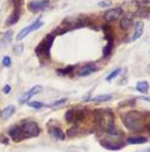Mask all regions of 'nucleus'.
Segmentation results:
<instances>
[{
	"instance_id": "obj_1",
	"label": "nucleus",
	"mask_w": 150,
	"mask_h": 152,
	"mask_svg": "<svg viewBox=\"0 0 150 152\" xmlns=\"http://www.w3.org/2000/svg\"><path fill=\"white\" fill-rule=\"evenodd\" d=\"M94 116L97 119V124L104 132H106V134L112 135V137L120 135V132L117 129L115 125V116L110 110L98 109L94 111Z\"/></svg>"
},
{
	"instance_id": "obj_2",
	"label": "nucleus",
	"mask_w": 150,
	"mask_h": 152,
	"mask_svg": "<svg viewBox=\"0 0 150 152\" xmlns=\"http://www.w3.org/2000/svg\"><path fill=\"white\" fill-rule=\"evenodd\" d=\"M124 126L131 132H138L144 126V115L139 111H128L122 115Z\"/></svg>"
},
{
	"instance_id": "obj_3",
	"label": "nucleus",
	"mask_w": 150,
	"mask_h": 152,
	"mask_svg": "<svg viewBox=\"0 0 150 152\" xmlns=\"http://www.w3.org/2000/svg\"><path fill=\"white\" fill-rule=\"evenodd\" d=\"M54 41H55V36L53 34L47 35L35 48L36 55L38 58H41V59L50 60V52H51V47H53Z\"/></svg>"
},
{
	"instance_id": "obj_4",
	"label": "nucleus",
	"mask_w": 150,
	"mask_h": 152,
	"mask_svg": "<svg viewBox=\"0 0 150 152\" xmlns=\"http://www.w3.org/2000/svg\"><path fill=\"white\" fill-rule=\"evenodd\" d=\"M86 116V110L81 109V108H70L69 110H67L66 113V120L69 124H79L81 122Z\"/></svg>"
},
{
	"instance_id": "obj_5",
	"label": "nucleus",
	"mask_w": 150,
	"mask_h": 152,
	"mask_svg": "<svg viewBox=\"0 0 150 152\" xmlns=\"http://www.w3.org/2000/svg\"><path fill=\"white\" fill-rule=\"evenodd\" d=\"M22 131L24 132V134L26 135V138H35L38 137L41 133V128L38 126V124L35 121H23L22 125H19Z\"/></svg>"
},
{
	"instance_id": "obj_6",
	"label": "nucleus",
	"mask_w": 150,
	"mask_h": 152,
	"mask_svg": "<svg viewBox=\"0 0 150 152\" xmlns=\"http://www.w3.org/2000/svg\"><path fill=\"white\" fill-rule=\"evenodd\" d=\"M49 5H50V0H33V1L29 3L27 9L32 13H38V12L47 10L49 7Z\"/></svg>"
},
{
	"instance_id": "obj_7",
	"label": "nucleus",
	"mask_w": 150,
	"mask_h": 152,
	"mask_svg": "<svg viewBox=\"0 0 150 152\" xmlns=\"http://www.w3.org/2000/svg\"><path fill=\"white\" fill-rule=\"evenodd\" d=\"M43 25V22L41 20V19H37L36 22H33L32 24H30L29 26H25V28H23L20 31H19V34L17 35V41H22L24 37H26L29 34H31L32 31H35V30H37V29H40L41 26Z\"/></svg>"
},
{
	"instance_id": "obj_8",
	"label": "nucleus",
	"mask_w": 150,
	"mask_h": 152,
	"mask_svg": "<svg viewBox=\"0 0 150 152\" xmlns=\"http://www.w3.org/2000/svg\"><path fill=\"white\" fill-rule=\"evenodd\" d=\"M136 17L150 19V0H141V1H138V12Z\"/></svg>"
},
{
	"instance_id": "obj_9",
	"label": "nucleus",
	"mask_w": 150,
	"mask_h": 152,
	"mask_svg": "<svg viewBox=\"0 0 150 152\" xmlns=\"http://www.w3.org/2000/svg\"><path fill=\"white\" fill-rule=\"evenodd\" d=\"M9 137L16 141V142H19V141H23L24 139H27L26 135L24 134V132L22 131L20 126H12L10 129H9Z\"/></svg>"
},
{
	"instance_id": "obj_10",
	"label": "nucleus",
	"mask_w": 150,
	"mask_h": 152,
	"mask_svg": "<svg viewBox=\"0 0 150 152\" xmlns=\"http://www.w3.org/2000/svg\"><path fill=\"white\" fill-rule=\"evenodd\" d=\"M42 90H43L42 85H35V86H32L29 91H26L25 94L22 95V97L19 98V103H27L30 101V98H32L35 95H38Z\"/></svg>"
},
{
	"instance_id": "obj_11",
	"label": "nucleus",
	"mask_w": 150,
	"mask_h": 152,
	"mask_svg": "<svg viewBox=\"0 0 150 152\" xmlns=\"http://www.w3.org/2000/svg\"><path fill=\"white\" fill-rule=\"evenodd\" d=\"M122 15H123V9L118 6V7H115V9L107 10V11L105 12V15H104V19H105L106 22H115V20H117Z\"/></svg>"
},
{
	"instance_id": "obj_12",
	"label": "nucleus",
	"mask_w": 150,
	"mask_h": 152,
	"mask_svg": "<svg viewBox=\"0 0 150 152\" xmlns=\"http://www.w3.org/2000/svg\"><path fill=\"white\" fill-rule=\"evenodd\" d=\"M122 9H123V12H126L130 16H136L138 12V0H130V1H126Z\"/></svg>"
},
{
	"instance_id": "obj_13",
	"label": "nucleus",
	"mask_w": 150,
	"mask_h": 152,
	"mask_svg": "<svg viewBox=\"0 0 150 152\" xmlns=\"http://www.w3.org/2000/svg\"><path fill=\"white\" fill-rule=\"evenodd\" d=\"M100 145L102 147H105L106 150H111V151H117L124 147V142L120 141H110V140H102L100 142Z\"/></svg>"
},
{
	"instance_id": "obj_14",
	"label": "nucleus",
	"mask_w": 150,
	"mask_h": 152,
	"mask_svg": "<svg viewBox=\"0 0 150 152\" xmlns=\"http://www.w3.org/2000/svg\"><path fill=\"white\" fill-rule=\"evenodd\" d=\"M98 71V67L94 62H89V64H86L84 65L80 69H79V75L80 77H87V75H89L91 73Z\"/></svg>"
},
{
	"instance_id": "obj_15",
	"label": "nucleus",
	"mask_w": 150,
	"mask_h": 152,
	"mask_svg": "<svg viewBox=\"0 0 150 152\" xmlns=\"http://www.w3.org/2000/svg\"><path fill=\"white\" fill-rule=\"evenodd\" d=\"M20 7H22V5L13 6V12L9 16V18L6 20V25H13V24H16L19 20V17H20Z\"/></svg>"
},
{
	"instance_id": "obj_16",
	"label": "nucleus",
	"mask_w": 150,
	"mask_h": 152,
	"mask_svg": "<svg viewBox=\"0 0 150 152\" xmlns=\"http://www.w3.org/2000/svg\"><path fill=\"white\" fill-rule=\"evenodd\" d=\"M143 31H144V24H143V22H141V20L136 22L135 25H133V32H132V35H131L130 41H136V40H138L139 37L143 35Z\"/></svg>"
},
{
	"instance_id": "obj_17",
	"label": "nucleus",
	"mask_w": 150,
	"mask_h": 152,
	"mask_svg": "<svg viewBox=\"0 0 150 152\" xmlns=\"http://www.w3.org/2000/svg\"><path fill=\"white\" fill-rule=\"evenodd\" d=\"M49 133L56 140H64L66 139V133L58 126H51V125H49Z\"/></svg>"
},
{
	"instance_id": "obj_18",
	"label": "nucleus",
	"mask_w": 150,
	"mask_h": 152,
	"mask_svg": "<svg viewBox=\"0 0 150 152\" xmlns=\"http://www.w3.org/2000/svg\"><path fill=\"white\" fill-rule=\"evenodd\" d=\"M14 111H16V107L14 105H9V107H6L3 111H1V118H3V120H7L10 116H12L13 114H14Z\"/></svg>"
},
{
	"instance_id": "obj_19",
	"label": "nucleus",
	"mask_w": 150,
	"mask_h": 152,
	"mask_svg": "<svg viewBox=\"0 0 150 152\" xmlns=\"http://www.w3.org/2000/svg\"><path fill=\"white\" fill-rule=\"evenodd\" d=\"M146 141H148V138L145 137H132L126 139V142L131 145H141V144H145Z\"/></svg>"
},
{
	"instance_id": "obj_20",
	"label": "nucleus",
	"mask_w": 150,
	"mask_h": 152,
	"mask_svg": "<svg viewBox=\"0 0 150 152\" xmlns=\"http://www.w3.org/2000/svg\"><path fill=\"white\" fill-rule=\"evenodd\" d=\"M136 89L141 94H148V91H149V83L146 80H141V82H138L136 84Z\"/></svg>"
},
{
	"instance_id": "obj_21",
	"label": "nucleus",
	"mask_w": 150,
	"mask_h": 152,
	"mask_svg": "<svg viewBox=\"0 0 150 152\" xmlns=\"http://www.w3.org/2000/svg\"><path fill=\"white\" fill-rule=\"evenodd\" d=\"M12 37H13V31H12V30H7V31L4 34L3 39H1V45H3V46L10 45V42L12 41Z\"/></svg>"
},
{
	"instance_id": "obj_22",
	"label": "nucleus",
	"mask_w": 150,
	"mask_h": 152,
	"mask_svg": "<svg viewBox=\"0 0 150 152\" xmlns=\"http://www.w3.org/2000/svg\"><path fill=\"white\" fill-rule=\"evenodd\" d=\"M113 46H115V41H107V45L105 46L104 48V52H102V56L104 58H108L113 50Z\"/></svg>"
},
{
	"instance_id": "obj_23",
	"label": "nucleus",
	"mask_w": 150,
	"mask_h": 152,
	"mask_svg": "<svg viewBox=\"0 0 150 152\" xmlns=\"http://www.w3.org/2000/svg\"><path fill=\"white\" fill-rule=\"evenodd\" d=\"M74 69H75V67L73 65H70V66H67L64 68H58V69H56V72L60 75H69V74H71L74 72Z\"/></svg>"
},
{
	"instance_id": "obj_24",
	"label": "nucleus",
	"mask_w": 150,
	"mask_h": 152,
	"mask_svg": "<svg viewBox=\"0 0 150 152\" xmlns=\"http://www.w3.org/2000/svg\"><path fill=\"white\" fill-rule=\"evenodd\" d=\"M133 24V20L131 19V18H123L122 20H120V23H119V26L123 29V30H128V29H130L131 28V25Z\"/></svg>"
},
{
	"instance_id": "obj_25",
	"label": "nucleus",
	"mask_w": 150,
	"mask_h": 152,
	"mask_svg": "<svg viewBox=\"0 0 150 152\" xmlns=\"http://www.w3.org/2000/svg\"><path fill=\"white\" fill-rule=\"evenodd\" d=\"M111 98H112L111 95H99V96L93 97L92 99H93L94 102H106V101H110Z\"/></svg>"
},
{
	"instance_id": "obj_26",
	"label": "nucleus",
	"mask_w": 150,
	"mask_h": 152,
	"mask_svg": "<svg viewBox=\"0 0 150 152\" xmlns=\"http://www.w3.org/2000/svg\"><path fill=\"white\" fill-rule=\"evenodd\" d=\"M120 71H122L120 68H116L115 71H112V72H111V73H110V74L107 75V77H106V80H107V82H111V80H113V79H115L116 77H118V74L120 73Z\"/></svg>"
},
{
	"instance_id": "obj_27",
	"label": "nucleus",
	"mask_w": 150,
	"mask_h": 152,
	"mask_svg": "<svg viewBox=\"0 0 150 152\" xmlns=\"http://www.w3.org/2000/svg\"><path fill=\"white\" fill-rule=\"evenodd\" d=\"M29 107H31V108H35V109H41V108H43L45 104L44 103H42V102H27L26 103Z\"/></svg>"
},
{
	"instance_id": "obj_28",
	"label": "nucleus",
	"mask_w": 150,
	"mask_h": 152,
	"mask_svg": "<svg viewBox=\"0 0 150 152\" xmlns=\"http://www.w3.org/2000/svg\"><path fill=\"white\" fill-rule=\"evenodd\" d=\"M67 98H61V99H58V101H55L54 103H51L50 104V107H60V105H62V104H64V103H67Z\"/></svg>"
},
{
	"instance_id": "obj_29",
	"label": "nucleus",
	"mask_w": 150,
	"mask_h": 152,
	"mask_svg": "<svg viewBox=\"0 0 150 152\" xmlns=\"http://www.w3.org/2000/svg\"><path fill=\"white\" fill-rule=\"evenodd\" d=\"M11 64H12V60H11L10 56H4L3 58V66L4 67H10Z\"/></svg>"
},
{
	"instance_id": "obj_30",
	"label": "nucleus",
	"mask_w": 150,
	"mask_h": 152,
	"mask_svg": "<svg viewBox=\"0 0 150 152\" xmlns=\"http://www.w3.org/2000/svg\"><path fill=\"white\" fill-rule=\"evenodd\" d=\"M23 45H16L14 47H13V52L16 53V54H22L23 53Z\"/></svg>"
},
{
	"instance_id": "obj_31",
	"label": "nucleus",
	"mask_w": 150,
	"mask_h": 152,
	"mask_svg": "<svg viewBox=\"0 0 150 152\" xmlns=\"http://www.w3.org/2000/svg\"><path fill=\"white\" fill-rule=\"evenodd\" d=\"M11 90H12V89H11V86H10L9 84H6V85L4 86V89H3V92H4V94H10V92H11Z\"/></svg>"
},
{
	"instance_id": "obj_32",
	"label": "nucleus",
	"mask_w": 150,
	"mask_h": 152,
	"mask_svg": "<svg viewBox=\"0 0 150 152\" xmlns=\"http://www.w3.org/2000/svg\"><path fill=\"white\" fill-rule=\"evenodd\" d=\"M110 5H111L110 1H100V3H99V6H100V7H108Z\"/></svg>"
},
{
	"instance_id": "obj_33",
	"label": "nucleus",
	"mask_w": 150,
	"mask_h": 152,
	"mask_svg": "<svg viewBox=\"0 0 150 152\" xmlns=\"http://www.w3.org/2000/svg\"><path fill=\"white\" fill-rule=\"evenodd\" d=\"M137 152H150V147H148L145 150H142V151H137Z\"/></svg>"
},
{
	"instance_id": "obj_34",
	"label": "nucleus",
	"mask_w": 150,
	"mask_h": 152,
	"mask_svg": "<svg viewBox=\"0 0 150 152\" xmlns=\"http://www.w3.org/2000/svg\"><path fill=\"white\" fill-rule=\"evenodd\" d=\"M142 99H144V101H148V102H150V98H148V97H142Z\"/></svg>"
},
{
	"instance_id": "obj_35",
	"label": "nucleus",
	"mask_w": 150,
	"mask_h": 152,
	"mask_svg": "<svg viewBox=\"0 0 150 152\" xmlns=\"http://www.w3.org/2000/svg\"><path fill=\"white\" fill-rule=\"evenodd\" d=\"M146 72H148V74H149V75H150V65H149V66H148V68H146Z\"/></svg>"
},
{
	"instance_id": "obj_36",
	"label": "nucleus",
	"mask_w": 150,
	"mask_h": 152,
	"mask_svg": "<svg viewBox=\"0 0 150 152\" xmlns=\"http://www.w3.org/2000/svg\"><path fill=\"white\" fill-rule=\"evenodd\" d=\"M149 131H150V125H149Z\"/></svg>"
},
{
	"instance_id": "obj_37",
	"label": "nucleus",
	"mask_w": 150,
	"mask_h": 152,
	"mask_svg": "<svg viewBox=\"0 0 150 152\" xmlns=\"http://www.w3.org/2000/svg\"><path fill=\"white\" fill-rule=\"evenodd\" d=\"M149 54H150V52H149Z\"/></svg>"
}]
</instances>
